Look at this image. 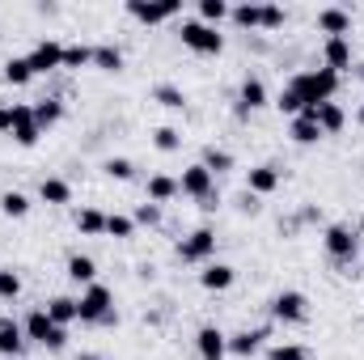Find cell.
Segmentation results:
<instances>
[{"mask_svg": "<svg viewBox=\"0 0 364 360\" xmlns=\"http://www.w3.org/2000/svg\"><path fill=\"white\" fill-rule=\"evenodd\" d=\"M288 90L305 102V110H314V106H322V102H335V93H339V73H331V68H305V73H296V77L288 81Z\"/></svg>", "mask_w": 364, "mask_h": 360, "instance_id": "obj_1", "label": "cell"}, {"mask_svg": "<svg viewBox=\"0 0 364 360\" xmlns=\"http://www.w3.org/2000/svg\"><path fill=\"white\" fill-rule=\"evenodd\" d=\"M77 322H93V327H114L119 314H114V292L106 284H90L81 297H77Z\"/></svg>", "mask_w": 364, "mask_h": 360, "instance_id": "obj_2", "label": "cell"}, {"mask_svg": "<svg viewBox=\"0 0 364 360\" xmlns=\"http://www.w3.org/2000/svg\"><path fill=\"white\" fill-rule=\"evenodd\" d=\"M21 331H26V344H43L47 352H64V348H68V331H64V327H55V322H51V314H47L43 305L26 314Z\"/></svg>", "mask_w": 364, "mask_h": 360, "instance_id": "obj_3", "label": "cell"}, {"mask_svg": "<svg viewBox=\"0 0 364 360\" xmlns=\"http://www.w3.org/2000/svg\"><path fill=\"white\" fill-rule=\"evenodd\" d=\"M267 309H272L275 322H284V327H301V322L309 318V297L296 292V288H284V292H275L272 297Z\"/></svg>", "mask_w": 364, "mask_h": 360, "instance_id": "obj_4", "label": "cell"}, {"mask_svg": "<svg viewBox=\"0 0 364 360\" xmlns=\"http://www.w3.org/2000/svg\"><path fill=\"white\" fill-rule=\"evenodd\" d=\"M178 195L186 199H199L203 208H212V195H216V174L212 170H203V162H195V166H186L178 179Z\"/></svg>", "mask_w": 364, "mask_h": 360, "instance_id": "obj_5", "label": "cell"}, {"mask_svg": "<svg viewBox=\"0 0 364 360\" xmlns=\"http://www.w3.org/2000/svg\"><path fill=\"white\" fill-rule=\"evenodd\" d=\"M182 47H191L195 55H220L225 51V34L203 26V21H182Z\"/></svg>", "mask_w": 364, "mask_h": 360, "instance_id": "obj_6", "label": "cell"}, {"mask_svg": "<svg viewBox=\"0 0 364 360\" xmlns=\"http://www.w3.org/2000/svg\"><path fill=\"white\" fill-rule=\"evenodd\" d=\"M216 255V233L208 229V225H199L195 233H186L178 242V259L182 263H208Z\"/></svg>", "mask_w": 364, "mask_h": 360, "instance_id": "obj_7", "label": "cell"}, {"mask_svg": "<svg viewBox=\"0 0 364 360\" xmlns=\"http://www.w3.org/2000/svg\"><path fill=\"white\" fill-rule=\"evenodd\" d=\"M322 246H326V255H331L335 263H352L356 250H360L356 229H348V225H331V229L322 233Z\"/></svg>", "mask_w": 364, "mask_h": 360, "instance_id": "obj_8", "label": "cell"}, {"mask_svg": "<svg viewBox=\"0 0 364 360\" xmlns=\"http://www.w3.org/2000/svg\"><path fill=\"white\" fill-rule=\"evenodd\" d=\"M182 4L178 0H161V4H140V0H127V17H136L140 26H161L170 17H178Z\"/></svg>", "mask_w": 364, "mask_h": 360, "instance_id": "obj_9", "label": "cell"}, {"mask_svg": "<svg viewBox=\"0 0 364 360\" xmlns=\"http://www.w3.org/2000/svg\"><path fill=\"white\" fill-rule=\"evenodd\" d=\"M26 60H30L34 77H38V73H55V68H64V43H55V38H38L34 51H30Z\"/></svg>", "mask_w": 364, "mask_h": 360, "instance_id": "obj_10", "label": "cell"}, {"mask_svg": "<svg viewBox=\"0 0 364 360\" xmlns=\"http://www.w3.org/2000/svg\"><path fill=\"white\" fill-rule=\"evenodd\" d=\"M195 352H199V360H225L229 356V335L220 327H199L195 331Z\"/></svg>", "mask_w": 364, "mask_h": 360, "instance_id": "obj_11", "label": "cell"}, {"mask_svg": "<svg viewBox=\"0 0 364 360\" xmlns=\"http://www.w3.org/2000/svg\"><path fill=\"white\" fill-rule=\"evenodd\" d=\"M38 136H43V127H38V119H34V106H13V140H17L21 149H34Z\"/></svg>", "mask_w": 364, "mask_h": 360, "instance_id": "obj_12", "label": "cell"}, {"mask_svg": "<svg viewBox=\"0 0 364 360\" xmlns=\"http://www.w3.org/2000/svg\"><path fill=\"white\" fill-rule=\"evenodd\" d=\"M318 30H322L326 38H348V30H352V13L339 9V4L318 9Z\"/></svg>", "mask_w": 364, "mask_h": 360, "instance_id": "obj_13", "label": "cell"}, {"mask_svg": "<svg viewBox=\"0 0 364 360\" xmlns=\"http://www.w3.org/2000/svg\"><path fill=\"white\" fill-rule=\"evenodd\" d=\"M259 106H267V85H263V77H246L242 90H237V115L246 119V115L259 110Z\"/></svg>", "mask_w": 364, "mask_h": 360, "instance_id": "obj_14", "label": "cell"}, {"mask_svg": "<svg viewBox=\"0 0 364 360\" xmlns=\"http://www.w3.org/2000/svg\"><path fill=\"white\" fill-rule=\"evenodd\" d=\"M322 68H331V73L352 68V43L348 38H326L322 43Z\"/></svg>", "mask_w": 364, "mask_h": 360, "instance_id": "obj_15", "label": "cell"}, {"mask_svg": "<svg viewBox=\"0 0 364 360\" xmlns=\"http://www.w3.org/2000/svg\"><path fill=\"white\" fill-rule=\"evenodd\" d=\"M233 280H237V271L229 268V263H208V268L199 271L203 292H229V288H233Z\"/></svg>", "mask_w": 364, "mask_h": 360, "instance_id": "obj_16", "label": "cell"}, {"mask_svg": "<svg viewBox=\"0 0 364 360\" xmlns=\"http://www.w3.org/2000/svg\"><path fill=\"white\" fill-rule=\"evenodd\" d=\"M21 348H26V331H21V322L17 318H0V356H17L21 360Z\"/></svg>", "mask_w": 364, "mask_h": 360, "instance_id": "obj_17", "label": "cell"}, {"mask_svg": "<svg viewBox=\"0 0 364 360\" xmlns=\"http://www.w3.org/2000/svg\"><path fill=\"white\" fill-rule=\"evenodd\" d=\"M267 335H272V331H237V335H229V352H233V356H242V360L259 356Z\"/></svg>", "mask_w": 364, "mask_h": 360, "instance_id": "obj_18", "label": "cell"}, {"mask_svg": "<svg viewBox=\"0 0 364 360\" xmlns=\"http://www.w3.org/2000/svg\"><path fill=\"white\" fill-rule=\"evenodd\" d=\"M314 119H318L322 136H335V132H343V123H348V115H343L339 102H322V106H314Z\"/></svg>", "mask_w": 364, "mask_h": 360, "instance_id": "obj_19", "label": "cell"}, {"mask_svg": "<svg viewBox=\"0 0 364 360\" xmlns=\"http://www.w3.org/2000/svg\"><path fill=\"white\" fill-rule=\"evenodd\" d=\"M38 199L51 203V208H64V203H73V182L68 179H43L38 182Z\"/></svg>", "mask_w": 364, "mask_h": 360, "instance_id": "obj_20", "label": "cell"}, {"mask_svg": "<svg viewBox=\"0 0 364 360\" xmlns=\"http://www.w3.org/2000/svg\"><path fill=\"white\" fill-rule=\"evenodd\" d=\"M275 186H279V170L275 166H250V174H246V191L250 195H272Z\"/></svg>", "mask_w": 364, "mask_h": 360, "instance_id": "obj_21", "label": "cell"}, {"mask_svg": "<svg viewBox=\"0 0 364 360\" xmlns=\"http://www.w3.org/2000/svg\"><path fill=\"white\" fill-rule=\"evenodd\" d=\"M296 144H318L322 140V127H318V119H314V110H301L296 119H292V132H288Z\"/></svg>", "mask_w": 364, "mask_h": 360, "instance_id": "obj_22", "label": "cell"}, {"mask_svg": "<svg viewBox=\"0 0 364 360\" xmlns=\"http://www.w3.org/2000/svg\"><path fill=\"white\" fill-rule=\"evenodd\" d=\"M68 280L73 284H81V288H90V284H97V263H93L90 255H68Z\"/></svg>", "mask_w": 364, "mask_h": 360, "instance_id": "obj_23", "label": "cell"}, {"mask_svg": "<svg viewBox=\"0 0 364 360\" xmlns=\"http://www.w3.org/2000/svg\"><path fill=\"white\" fill-rule=\"evenodd\" d=\"M144 195H149V203H170V199L178 195V179H170V174H153V179L144 182Z\"/></svg>", "mask_w": 364, "mask_h": 360, "instance_id": "obj_24", "label": "cell"}, {"mask_svg": "<svg viewBox=\"0 0 364 360\" xmlns=\"http://www.w3.org/2000/svg\"><path fill=\"white\" fill-rule=\"evenodd\" d=\"M43 309H47V314H51V322H55V327H64V331H68V322H77V297H51Z\"/></svg>", "mask_w": 364, "mask_h": 360, "instance_id": "obj_25", "label": "cell"}, {"mask_svg": "<svg viewBox=\"0 0 364 360\" xmlns=\"http://www.w3.org/2000/svg\"><path fill=\"white\" fill-rule=\"evenodd\" d=\"M73 225H77V233H85V238H102V233H106V212L81 208V212L73 216Z\"/></svg>", "mask_w": 364, "mask_h": 360, "instance_id": "obj_26", "label": "cell"}, {"mask_svg": "<svg viewBox=\"0 0 364 360\" xmlns=\"http://www.w3.org/2000/svg\"><path fill=\"white\" fill-rule=\"evenodd\" d=\"M153 102L166 106V110H182V106H186V93H182L174 81H161V85H153Z\"/></svg>", "mask_w": 364, "mask_h": 360, "instance_id": "obj_27", "label": "cell"}, {"mask_svg": "<svg viewBox=\"0 0 364 360\" xmlns=\"http://www.w3.org/2000/svg\"><path fill=\"white\" fill-rule=\"evenodd\" d=\"M93 64H97L102 73H119V68H123V51H119L114 43H97V47H93Z\"/></svg>", "mask_w": 364, "mask_h": 360, "instance_id": "obj_28", "label": "cell"}, {"mask_svg": "<svg viewBox=\"0 0 364 360\" xmlns=\"http://www.w3.org/2000/svg\"><path fill=\"white\" fill-rule=\"evenodd\" d=\"M4 81H9V85H30V81H34V68H30V60H26V55H13V60H4Z\"/></svg>", "mask_w": 364, "mask_h": 360, "instance_id": "obj_29", "label": "cell"}, {"mask_svg": "<svg viewBox=\"0 0 364 360\" xmlns=\"http://www.w3.org/2000/svg\"><path fill=\"white\" fill-rule=\"evenodd\" d=\"M34 119H38V127L47 132V127H55L60 119H64V102L60 97H43L38 106H34Z\"/></svg>", "mask_w": 364, "mask_h": 360, "instance_id": "obj_30", "label": "cell"}, {"mask_svg": "<svg viewBox=\"0 0 364 360\" xmlns=\"http://www.w3.org/2000/svg\"><path fill=\"white\" fill-rule=\"evenodd\" d=\"M229 17L242 30H263V4H237V9H229Z\"/></svg>", "mask_w": 364, "mask_h": 360, "instance_id": "obj_31", "label": "cell"}, {"mask_svg": "<svg viewBox=\"0 0 364 360\" xmlns=\"http://www.w3.org/2000/svg\"><path fill=\"white\" fill-rule=\"evenodd\" d=\"M203 170H212V174L233 170V153H229V149H220V144H208V149H203Z\"/></svg>", "mask_w": 364, "mask_h": 360, "instance_id": "obj_32", "label": "cell"}, {"mask_svg": "<svg viewBox=\"0 0 364 360\" xmlns=\"http://www.w3.org/2000/svg\"><path fill=\"white\" fill-rule=\"evenodd\" d=\"M225 17H229V4H225V0H199V21H203V26L216 30Z\"/></svg>", "mask_w": 364, "mask_h": 360, "instance_id": "obj_33", "label": "cell"}, {"mask_svg": "<svg viewBox=\"0 0 364 360\" xmlns=\"http://www.w3.org/2000/svg\"><path fill=\"white\" fill-rule=\"evenodd\" d=\"M0 212L13 216V221H21V216L30 212V199H26L21 191H4V195H0Z\"/></svg>", "mask_w": 364, "mask_h": 360, "instance_id": "obj_34", "label": "cell"}, {"mask_svg": "<svg viewBox=\"0 0 364 360\" xmlns=\"http://www.w3.org/2000/svg\"><path fill=\"white\" fill-rule=\"evenodd\" d=\"M136 233V221L132 216H123V212H106V238H132Z\"/></svg>", "mask_w": 364, "mask_h": 360, "instance_id": "obj_35", "label": "cell"}, {"mask_svg": "<svg viewBox=\"0 0 364 360\" xmlns=\"http://www.w3.org/2000/svg\"><path fill=\"white\" fill-rule=\"evenodd\" d=\"M85 64H93V47H85V43H68L64 47V68H85Z\"/></svg>", "mask_w": 364, "mask_h": 360, "instance_id": "obj_36", "label": "cell"}, {"mask_svg": "<svg viewBox=\"0 0 364 360\" xmlns=\"http://www.w3.org/2000/svg\"><path fill=\"white\" fill-rule=\"evenodd\" d=\"M21 297V275L13 268H0V301H17Z\"/></svg>", "mask_w": 364, "mask_h": 360, "instance_id": "obj_37", "label": "cell"}, {"mask_svg": "<svg viewBox=\"0 0 364 360\" xmlns=\"http://www.w3.org/2000/svg\"><path fill=\"white\" fill-rule=\"evenodd\" d=\"M153 144H157L161 153H178L182 149V132L178 127H157V132H153Z\"/></svg>", "mask_w": 364, "mask_h": 360, "instance_id": "obj_38", "label": "cell"}, {"mask_svg": "<svg viewBox=\"0 0 364 360\" xmlns=\"http://www.w3.org/2000/svg\"><path fill=\"white\" fill-rule=\"evenodd\" d=\"M102 170H106V179H114V182H127V179H136V166H132L127 157H110V162H106Z\"/></svg>", "mask_w": 364, "mask_h": 360, "instance_id": "obj_39", "label": "cell"}, {"mask_svg": "<svg viewBox=\"0 0 364 360\" xmlns=\"http://www.w3.org/2000/svg\"><path fill=\"white\" fill-rule=\"evenodd\" d=\"M275 110H279V115H288V119H296V115L305 110V102H301L292 90H279V97H275Z\"/></svg>", "mask_w": 364, "mask_h": 360, "instance_id": "obj_40", "label": "cell"}, {"mask_svg": "<svg viewBox=\"0 0 364 360\" xmlns=\"http://www.w3.org/2000/svg\"><path fill=\"white\" fill-rule=\"evenodd\" d=\"M267 360H309V352L301 344H275V348H267Z\"/></svg>", "mask_w": 364, "mask_h": 360, "instance_id": "obj_41", "label": "cell"}, {"mask_svg": "<svg viewBox=\"0 0 364 360\" xmlns=\"http://www.w3.org/2000/svg\"><path fill=\"white\" fill-rule=\"evenodd\" d=\"M288 21V9L284 4H263V30H279Z\"/></svg>", "mask_w": 364, "mask_h": 360, "instance_id": "obj_42", "label": "cell"}, {"mask_svg": "<svg viewBox=\"0 0 364 360\" xmlns=\"http://www.w3.org/2000/svg\"><path fill=\"white\" fill-rule=\"evenodd\" d=\"M136 221H140V225H157V221H161V208H157V203H140V208H136Z\"/></svg>", "mask_w": 364, "mask_h": 360, "instance_id": "obj_43", "label": "cell"}, {"mask_svg": "<svg viewBox=\"0 0 364 360\" xmlns=\"http://www.w3.org/2000/svg\"><path fill=\"white\" fill-rule=\"evenodd\" d=\"M0 132H13V102H0Z\"/></svg>", "mask_w": 364, "mask_h": 360, "instance_id": "obj_44", "label": "cell"}, {"mask_svg": "<svg viewBox=\"0 0 364 360\" xmlns=\"http://www.w3.org/2000/svg\"><path fill=\"white\" fill-rule=\"evenodd\" d=\"M77 360H102V356H93V352H81V356H77Z\"/></svg>", "mask_w": 364, "mask_h": 360, "instance_id": "obj_45", "label": "cell"}, {"mask_svg": "<svg viewBox=\"0 0 364 360\" xmlns=\"http://www.w3.org/2000/svg\"><path fill=\"white\" fill-rule=\"evenodd\" d=\"M356 123H360V127H364V106H360V110H356Z\"/></svg>", "mask_w": 364, "mask_h": 360, "instance_id": "obj_46", "label": "cell"}, {"mask_svg": "<svg viewBox=\"0 0 364 360\" xmlns=\"http://www.w3.org/2000/svg\"><path fill=\"white\" fill-rule=\"evenodd\" d=\"M0 360H17V356H0Z\"/></svg>", "mask_w": 364, "mask_h": 360, "instance_id": "obj_47", "label": "cell"}, {"mask_svg": "<svg viewBox=\"0 0 364 360\" xmlns=\"http://www.w3.org/2000/svg\"><path fill=\"white\" fill-rule=\"evenodd\" d=\"M360 77H364V64H360Z\"/></svg>", "mask_w": 364, "mask_h": 360, "instance_id": "obj_48", "label": "cell"}]
</instances>
